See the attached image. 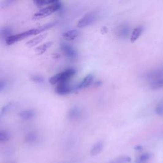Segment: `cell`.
Wrapping results in <instances>:
<instances>
[{
	"label": "cell",
	"instance_id": "25",
	"mask_svg": "<svg viewBox=\"0 0 163 163\" xmlns=\"http://www.w3.org/2000/svg\"><path fill=\"white\" fill-rule=\"evenodd\" d=\"M16 0H4V2L2 3L3 7H6L10 5L12 3H13Z\"/></svg>",
	"mask_w": 163,
	"mask_h": 163
},
{
	"label": "cell",
	"instance_id": "9",
	"mask_svg": "<svg viewBox=\"0 0 163 163\" xmlns=\"http://www.w3.org/2000/svg\"><path fill=\"white\" fill-rule=\"evenodd\" d=\"M150 87L153 90H159L163 87V77L155 78L151 80Z\"/></svg>",
	"mask_w": 163,
	"mask_h": 163
},
{
	"label": "cell",
	"instance_id": "13",
	"mask_svg": "<svg viewBox=\"0 0 163 163\" xmlns=\"http://www.w3.org/2000/svg\"><path fill=\"white\" fill-rule=\"evenodd\" d=\"M143 31V28L142 26H138L136 27L135 29H134L131 36V42L132 43L135 42L139 38V37L142 33Z\"/></svg>",
	"mask_w": 163,
	"mask_h": 163
},
{
	"label": "cell",
	"instance_id": "4",
	"mask_svg": "<svg viewBox=\"0 0 163 163\" xmlns=\"http://www.w3.org/2000/svg\"><path fill=\"white\" fill-rule=\"evenodd\" d=\"M97 12L93 11L86 13L84 17L82 18L77 24V27L80 28H85L90 26L96 19L97 17Z\"/></svg>",
	"mask_w": 163,
	"mask_h": 163
},
{
	"label": "cell",
	"instance_id": "20",
	"mask_svg": "<svg viewBox=\"0 0 163 163\" xmlns=\"http://www.w3.org/2000/svg\"><path fill=\"white\" fill-rule=\"evenodd\" d=\"M31 80H32L34 82H35L36 84H42L44 82V78L38 75H32L31 77Z\"/></svg>",
	"mask_w": 163,
	"mask_h": 163
},
{
	"label": "cell",
	"instance_id": "26",
	"mask_svg": "<svg viewBox=\"0 0 163 163\" xmlns=\"http://www.w3.org/2000/svg\"><path fill=\"white\" fill-rule=\"evenodd\" d=\"M33 2L38 6H42V0H33Z\"/></svg>",
	"mask_w": 163,
	"mask_h": 163
},
{
	"label": "cell",
	"instance_id": "19",
	"mask_svg": "<svg viewBox=\"0 0 163 163\" xmlns=\"http://www.w3.org/2000/svg\"><path fill=\"white\" fill-rule=\"evenodd\" d=\"M150 158V155L149 154H144L141 155L137 161V163H145L147 162Z\"/></svg>",
	"mask_w": 163,
	"mask_h": 163
},
{
	"label": "cell",
	"instance_id": "22",
	"mask_svg": "<svg viewBox=\"0 0 163 163\" xmlns=\"http://www.w3.org/2000/svg\"><path fill=\"white\" fill-rule=\"evenodd\" d=\"M155 112L157 114L158 116H162L163 115V103L161 102L159 103L157 107L155 108Z\"/></svg>",
	"mask_w": 163,
	"mask_h": 163
},
{
	"label": "cell",
	"instance_id": "21",
	"mask_svg": "<svg viewBox=\"0 0 163 163\" xmlns=\"http://www.w3.org/2000/svg\"><path fill=\"white\" fill-rule=\"evenodd\" d=\"M13 106V104L12 102H10L9 103H8L5 106H4L3 108L2 109V111H1L2 116L5 115V114H6L8 112H9L10 110L12 108Z\"/></svg>",
	"mask_w": 163,
	"mask_h": 163
},
{
	"label": "cell",
	"instance_id": "8",
	"mask_svg": "<svg viewBox=\"0 0 163 163\" xmlns=\"http://www.w3.org/2000/svg\"><path fill=\"white\" fill-rule=\"evenodd\" d=\"M93 75L91 74H89L87 75L83 80L80 82L76 86V89H82L86 87H88L89 85H91L93 81Z\"/></svg>",
	"mask_w": 163,
	"mask_h": 163
},
{
	"label": "cell",
	"instance_id": "24",
	"mask_svg": "<svg viewBox=\"0 0 163 163\" xmlns=\"http://www.w3.org/2000/svg\"><path fill=\"white\" fill-rule=\"evenodd\" d=\"M59 0H42V6L45 5H52L58 3Z\"/></svg>",
	"mask_w": 163,
	"mask_h": 163
},
{
	"label": "cell",
	"instance_id": "2",
	"mask_svg": "<svg viewBox=\"0 0 163 163\" xmlns=\"http://www.w3.org/2000/svg\"><path fill=\"white\" fill-rule=\"evenodd\" d=\"M76 73L75 70L73 68H68L61 73H58L49 78V83L52 85H58V84L66 82L69 80L74 76Z\"/></svg>",
	"mask_w": 163,
	"mask_h": 163
},
{
	"label": "cell",
	"instance_id": "23",
	"mask_svg": "<svg viewBox=\"0 0 163 163\" xmlns=\"http://www.w3.org/2000/svg\"><path fill=\"white\" fill-rule=\"evenodd\" d=\"M119 33L121 36H126L129 34V28L127 26H122L119 30Z\"/></svg>",
	"mask_w": 163,
	"mask_h": 163
},
{
	"label": "cell",
	"instance_id": "6",
	"mask_svg": "<svg viewBox=\"0 0 163 163\" xmlns=\"http://www.w3.org/2000/svg\"><path fill=\"white\" fill-rule=\"evenodd\" d=\"M61 49L64 54V55L67 56L68 58H75L77 56V52L73 48L71 45L65 44V43H62L61 44Z\"/></svg>",
	"mask_w": 163,
	"mask_h": 163
},
{
	"label": "cell",
	"instance_id": "3",
	"mask_svg": "<svg viewBox=\"0 0 163 163\" xmlns=\"http://www.w3.org/2000/svg\"><path fill=\"white\" fill-rule=\"evenodd\" d=\"M61 9V4L56 3L41 9L33 15V19H40L54 13Z\"/></svg>",
	"mask_w": 163,
	"mask_h": 163
},
{
	"label": "cell",
	"instance_id": "15",
	"mask_svg": "<svg viewBox=\"0 0 163 163\" xmlns=\"http://www.w3.org/2000/svg\"><path fill=\"white\" fill-rule=\"evenodd\" d=\"M38 134L35 131H32L26 135L25 137V140L26 143L32 144V143H35L38 140Z\"/></svg>",
	"mask_w": 163,
	"mask_h": 163
},
{
	"label": "cell",
	"instance_id": "10",
	"mask_svg": "<svg viewBox=\"0 0 163 163\" xmlns=\"http://www.w3.org/2000/svg\"><path fill=\"white\" fill-rule=\"evenodd\" d=\"M19 117L24 120H29L32 119L35 116V112L32 110H24L19 113Z\"/></svg>",
	"mask_w": 163,
	"mask_h": 163
},
{
	"label": "cell",
	"instance_id": "16",
	"mask_svg": "<svg viewBox=\"0 0 163 163\" xmlns=\"http://www.w3.org/2000/svg\"><path fill=\"white\" fill-rule=\"evenodd\" d=\"M80 116V110L77 107L71 108L68 112V119L70 120H75Z\"/></svg>",
	"mask_w": 163,
	"mask_h": 163
},
{
	"label": "cell",
	"instance_id": "27",
	"mask_svg": "<svg viewBox=\"0 0 163 163\" xmlns=\"http://www.w3.org/2000/svg\"><path fill=\"white\" fill-rule=\"evenodd\" d=\"M141 149H142V146H136V147L135 148V149H136L138 150H140Z\"/></svg>",
	"mask_w": 163,
	"mask_h": 163
},
{
	"label": "cell",
	"instance_id": "12",
	"mask_svg": "<svg viewBox=\"0 0 163 163\" xmlns=\"http://www.w3.org/2000/svg\"><path fill=\"white\" fill-rule=\"evenodd\" d=\"M103 146H104L103 142L101 141V142H98L97 143H96L91 149L90 154L91 156H96V155H98L103 150Z\"/></svg>",
	"mask_w": 163,
	"mask_h": 163
},
{
	"label": "cell",
	"instance_id": "17",
	"mask_svg": "<svg viewBox=\"0 0 163 163\" xmlns=\"http://www.w3.org/2000/svg\"><path fill=\"white\" fill-rule=\"evenodd\" d=\"M12 31L10 28L4 27V28H2L1 29V36L3 39L5 40L12 35Z\"/></svg>",
	"mask_w": 163,
	"mask_h": 163
},
{
	"label": "cell",
	"instance_id": "18",
	"mask_svg": "<svg viewBox=\"0 0 163 163\" xmlns=\"http://www.w3.org/2000/svg\"><path fill=\"white\" fill-rule=\"evenodd\" d=\"M10 138V133L5 131V130H1L0 131V142L2 143L8 142Z\"/></svg>",
	"mask_w": 163,
	"mask_h": 163
},
{
	"label": "cell",
	"instance_id": "14",
	"mask_svg": "<svg viewBox=\"0 0 163 163\" xmlns=\"http://www.w3.org/2000/svg\"><path fill=\"white\" fill-rule=\"evenodd\" d=\"M52 44V42H47V43H45L42 45H41L35 48V52L38 55L43 54L48 49V48L51 47Z\"/></svg>",
	"mask_w": 163,
	"mask_h": 163
},
{
	"label": "cell",
	"instance_id": "1",
	"mask_svg": "<svg viewBox=\"0 0 163 163\" xmlns=\"http://www.w3.org/2000/svg\"><path fill=\"white\" fill-rule=\"evenodd\" d=\"M55 24V22L48 23V24H45V25H43V26H40L39 28L31 29H29L28 31L21 32V33L17 34L15 35H12L11 36H10L9 38H7L5 40L6 44L7 45H10L17 43V42H19V41H21L24 38H26L29 37V36H32V35H38L40 33H41L42 32L46 31L48 29H50L51 28L54 26Z\"/></svg>",
	"mask_w": 163,
	"mask_h": 163
},
{
	"label": "cell",
	"instance_id": "5",
	"mask_svg": "<svg viewBox=\"0 0 163 163\" xmlns=\"http://www.w3.org/2000/svg\"><path fill=\"white\" fill-rule=\"evenodd\" d=\"M66 82L60 83L57 85L55 87V93L59 95H66L71 93L73 89Z\"/></svg>",
	"mask_w": 163,
	"mask_h": 163
},
{
	"label": "cell",
	"instance_id": "11",
	"mask_svg": "<svg viewBox=\"0 0 163 163\" xmlns=\"http://www.w3.org/2000/svg\"><path fill=\"white\" fill-rule=\"evenodd\" d=\"M47 33H44L32 38V40L28 41V42L26 43V45L28 47H34L42 42V40L47 37Z\"/></svg>",
	"mask_w": 163,
	"mask_h": 163
},
{
	"label": "cell",
	"instance_id": "7",
	"mask_svg": "<svg viewBox=\"0 0 163 163\" xmlns=\"http://www.w3.org/2000/svg\"><path fill=\"white\" fill-rule=\"evenodd\" d=\"M80 35V31L77 29H72L64 32L63 38L66 41H73Z\"/></svg>",
	"mask_w": 163,
	"mask_h": 163
}]
</instances>
